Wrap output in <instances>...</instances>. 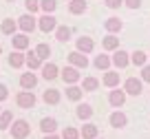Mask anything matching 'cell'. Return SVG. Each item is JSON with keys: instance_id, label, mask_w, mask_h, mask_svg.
I'll use <instances>...</instances> for the list:
<instances>
[{"instance_id": "obj_32", "label": "cell", "mask_w": 150, "mask_h": 139, "mask_svg": "<svg viewBox=\"0 0 150 139\" xmlns=\"http://www.w3.org/2000/svg\"><path fill=\"white\" fill-rule=\"evenodd\" d=\"M33 51H35L38 55L42 57V60H49V55H51V46H49V44H44V42H42V44H38L35 49H33Z\"/></svg>"}, {"instance_id": "obj_4", "label": "cell", "mask_w": 150, "mask_h": 139, "mask_svg": "<svg viewBox=\"0 0 150 139\" xmlns=\"http://www.w3.org/2000/svg\"><path fill=\"white\" fill-rule=\"evenodd\" d=\"M124 91H126L128 95L139 97L141 91H144V79H141V77H128L126 82H124Z\"/></svg>"}, {"instance_id": "obj_30", "label": "cell", "mask_w": 150, "mask_h": 139, "mask_svg": "<svg viewBox=\"0 0 150 139\" xmlns=\"http://www.w3.org/2000/svg\"><path fill=\"white\" fill-rule=\"evenodd\" d=\"M82 88H84L86 93H93L99 88V79L97 77H84V82H82Z\"/></svg>"}, {"instance_id": "obj_15", "label": "cell", "mask_w": 150, "mask_h": 139, "mask_svg": "<svg viewBox=\"0 0 150 139\" xmlns=\"http://www.w3.org/2000/svg\"><path fill=\"white\" fill-rule=\"evenodd\" d=\"M35 84H38V75L35 73H22L20 75V86L22 88H27V91H31V88H35Z\"/></svg>"}, {"instance_id": "obj_6", "label": "cell", "mask_w": 150, "mask_h": 139, "mask_svg": "<svg viewBox=\"0 0 150 139\" xmlns=\"http://www.w3.org/2000/svg\"><path fill=\"white\" fill-rule=\"evenodd\" d=\"M60 75H62V79H64L66 84H77V82L82 79V75H80V69H77V66H73V64L64 66V69L60 71Z\"/></svg>"}, {"instance_id": "obj_24", "label": "cell", "mask_w": 150, "mask_h": 139, "mask_svg": "<svg viewBox=\"0 0 150 139\" xmlns=\"http://www.w3.org/2000/svg\"><path fill=\"white\" fill-rule=\"evenodd\" d=\"M40 128H42L44 135L55 133V130H57V119H55V117H44V119L40 121Z\"/></svg>"}, {"instance_id": "obj_9", "label": "cell", "mask_w": 150, "mask_h": 139, "mask_svg": "<svg viewBox=\"0 0 150 139\" xmlns=\"http://www.w3.org/2000/svg\"><path fill=\"white\" fill-rule=\"evenodd\" d=\"M126 91H119V88H115V91H110V95H108V104H110L112 108H122L124 102H126Z\"/></svg>"}, {"instance_id": "obj_1", "label": "cell", "mask_w": 150, "mask_h": 139, "mask_svg": "<svg viewBox=\"0 0 150 139\" xmlns=\"http://www.w3.org/2000/svg\"><path fill=\"white\" fill-rule=\"evenodd\" d=\"M9 133L13 139H27L31 135V126L27 119H13V124L9 126Z\"/></svg>"}, {"instance_id": "obj_37", "label": "cell", "mask_w": 150, "mask_h": 139, "mask_svg": "<svg viewBox=\"0 0 150 139\" xmlns=\"http://www.w3.org/2000/svg\"><path fill=\"white\" fill-rule=\"evenodd\" d=\"M141 79H144V82H150V64L141 66Z\"/></svg>"}, {"instance_id": "obj_23", "label": "cell", "mask_w": 150, "mask_h": 139, "mask_svg": "<svg viewBox=\"0 0 150 139\" xmlns=\"http://www.w3.org/2000/svg\"><path fill=\"white\" fill-rule=\"evenodd\" d=\"M75 115L80 117L82 121H88L91 117H93V106H91V104H77V111H75Z\"/></svg>"}, {"instance_id": "obj_2", "label": "cell", "mask_w": 150, "mask_h": 139, "mask_svg": "<svg viewBox=\"0 0 150 139\" xmlns=\"http://www.w3.org/2000/svg\"><path fill=\"white\" fill-rule=\"evenodd\" d=\"M38 27H40L42 33H55V29H57L55 16H53V13H44L42 18H38Z\"/></svg>"}, {"instance_id": "obj_5", "label": "cell", "mask_w": 150, "mask_h": 139, "mask_svg": "<svg viewBox=\"0 0 150 139\" xmlns=\"http://www.w3.org/2000/svg\"><path fill=\"white\" fill-rule=\"evenodd\" d=\"M16 104H18L20 108H33L35 106V95H33V91H20L18 95H16Z\"/></svg>"}, {"instance_id": "obj_25", "label": "cell", "mask_w": 150, "mask_h": 139, "mask_svg": "<svg viewBox=\"0 0 150 139\" xmlns=\"http://www.w3.org/2000/svg\"><path fill=\"white\" fill-rule=\"evenodd\" d=\"M102 46L106 51H115V49H119V38H115V33H108L102 40Z\"/></svg>"}, {"instance_id": "obj_20", "label": "cell", "mask_w": 150, "mask_h": 139, "mask_svg": "<svg viewBox=\"0 0 150 139\" xmlns=\"http://www.w3.org/2000/svg\"><path fill=\"white\" fill-rule=\"evenodd\" d=\"M42 99H44L47 104H51V106H55V104H60L62 95H60V91H57V88H49V91L42 93Z\"/></svg>"}, {"instance_id": "obj_39", "label": "cell", "mask_w": 150, "mask_h": 139, "mask_svg": "<svg viewBox=\"0 0 150 139\" xmlns=\"http://www.w3.org/2000/svg\"><path fill=\"white\" fill-rule=\"evenodd\" d=\"M7 97H9V88H7L5 84H0V102H5Z\"/></svg>"}, {"instance_id": "obj_18", "label": "cell", "mask_w": 150, "mask_h": 139, "mask_svg": "<svg viewBox=\"0 0 150 139\" xmlns=\"http://www.w3.org/2000/svg\"><path fill=\"white\" fill-rule=\"evenodd\" d=\"M86 0H69V13L73 16H82L86 11Z\"/></svg>"}, {"instance_id": "obj_10", "label": "cell", "mask_w": 150, "mask_h": 139, "mask_svg": "<svg viewBox=\"0 0 150 139\" xmlns=\"http://www.w3.org/2000/svg\"><path fill=\"white\" fill-rule=\"evenodd\" d=\"M24 64H27V53L13 49V51H11V55H9V66H11V69H22Z\"/></svg>"}, {"instance_id": "obj_35", "label": "cell", "mask_w": 150, "mask_h": 139, "mask_svg": "<svg viewBox=\"0 0 150 139\" xmlns=\"http://www.w3.org/2000/svg\"><path fill=\"white\" fill-rule=\"evenodd\" d=\"M24 7H27L29 13H35L40 9V0H24Z\"/></svg>"}, {"instance_id": "obj_8", "label": "cell", "mask_w": 150, "mask_h": 139, "mask_svg": "<svg viewBox=\"0 0 150 139\" xmlns=\"http://www.w3.org/2000/svg\"><path fill=\"white\" fill-rule=\"evenodd\" d=\"M112 64L117 66V69H126L128 64H130V53H126L124 49H115V53H112Z\"/></svg>"}, {"instance_id": "obj_42", "label": "cell", "mask_w": 150, "mask_h": 139, "mask_svg": "<svg viewBox=\"0 0 150 139\" xmlns=\"http://www.w3.org/2000/svg\"><path fill=\"white\" fill-rule=\"evenodd\" d=\"M7 2H13V0H7Z\"/></svg>"}, {"instance_id": "obj_3", "label": "cell", "mask_w": 150, "mask_h": 139, "mask_svg": "<svg viewBox=\"0 0 150 139\" xmlns=\"http://www.w3.org/2000/svg\"><path fill=\"white\" fill-rule=\"evenodd\" d=\"M35 27H38V20L33 18V13H24V16H20V18H18V29L22 33H27V35L35 31Z\"/></svg>"}, {"instance_id": "obj_17", "label": "cell", "mask_w": 150, "mask_h": 139, "mask_svg": "<svg viewBox=\"0 0 150 139\" xmlns=\"http://www.w3.org/2000/svg\"><path fill=\"white\" fill-rule=\"evenodd\" d=\"M42 57L38 55L35 51H29L27 53V66H29V71H38V69H42Z\"/></svg>"}, {"instance_id": "obj_14", "label": "cell", "mask_w": 150, "mask_h": 139, "mask_svg": "<svg viewBox=\"0 0 150 139\" xmlns=\"http://www.w3.org/2000/svg\"><path fill=\"white\" fill-rule=\"evenodd\" d=\"M108 121H110V126H112V128H124V126L128 124V117L124 115L122 111H115V113H110Z\"/></svg>"}, {"instance_id": "obj_36", "label": "cell", "mask_w": 150, "mask_h": 139, "mask_svg": "<svg viewBox=\"0 0 150 139\" xmlns=\"http://www.w3.org/2000/svg\"><path fill=\"white\" fill-rule=\"evenodd\" d=\"M104 2H106L108 9H119V7L124 5V0H104Z\"/></svg>"}, {"instance_id": "obj_21", "label": "cell", "mask_w": 150, "mask_h": 139, "mask_svg": "<svg viewBox=\"0 0 150 139\" xmlns=\"http://www.w3.org/2000/svg\"><path fill=\"white\" fill-rule=\"evenodd\" d=\"M82 95H84V88H82V86L69 84V88H66V99H71V102H80Z\"/></svg>"}, {"instance_id": "obj_34", "label": "cell", "mask_w": 150, "mask_h": 139, "mask_svg": "<svg viewBox=\"0 0 150 139\" xmlns=\"http://www.w3.org/2000/svg\"><path fill=\"white\" fill-rule=\"evenodd\" d=\"M62 139H80V130H75L73 126H66L62 130Z\"/></svg>"}, {"instance_id": "obj_44", "label": "cell", "mask_w": 150, "mask_h": 139, "mask_svg": "<svg viewBox=\"0 0 150 139\" xmlns=\"http://www.w3.org/2000/svg\"><path fill=\"white\" fill-rule=\"evenodd\" d=\"M0 113H2V111H0Z\"/></svg>"}, {"instance_id": "obj_11", "label": "cell", "mask_w": 150, "mask_h": 139, "mask_svg": "<svg viewBox=\"0 0 150 139\" xmlns=\"http://www.w3.org/2000/svg\"><path fill=\"white\" fill-rule=\"evenodd\" d=\"M75 46H77V51H82V53H93V49H95V42H93V38H86V35H82V38H77Z\"/></svg>"}, {"instance_id": "obj_29", "label": "cell", "mask_w": 150, "mask_h": 139, "mask_svg": "<svg viewBox=\"0 0 150 139\" xmlns=\"http://www.w3.org/2000/svg\"><path fill=\"white\" fill-rule=\"evenodd\" d=\"M148 53H144V51H135V53H130V62L135 66H144L146 64V60H148Z\"/></svg>"}, {"instance_id": "obj_19", "label": "cell", "mask_w": 150, "mask_h": 139, "mask_svg": "<svg viewBox=\"0 0 150 139\" xmlns=\"http://www.w3.org/2000/svg\"><path fill=\"white\" fill-rule=\"evenodd\" d=\"M0 31L5 33V35H13V33L18 31V20L5 18V20H2V24H0Z\"/></svg>"}, {"instance_id": "obj_12", "label": "cell", "mask_w": 150, "mask_h": 139, "mask_svg": "<svg viewBox=\"0 0 150 139\" xmlns=\"http://www.w3.org/2000/svg\"><path fill=\"white\" fill-rule=\"evenodd\" d=\"M42 77L47 79V82H51V79H55L57 75H60V69H57V64H53V62H49V64H42Z\"/></svg>"}, {"instance_id": "obj_16", "label": "cell", "mask_w": 150, "mask_h": 139, "mask_svg": "<svg viewBox=\"0 0 150 139\" xmlns=\"http://www.w3.org/2000/svg\"><path fill=\"white\" fill-rule=\"evenodd\" d=\"M102 82H104V86H108V88H117L119 86V73L117 71H106Z\"/></svg>"}, {"instance_id": "obj_13", "label": "cell", "mask_w": 150, "mask_h": 139, "mask_svg": "<svg viewBox=\"0 0 150 139\" xmlns=\"http://www.w3.org/2000/svg\"><path fill=\"white\" fill-rule=\"evenodd\" d=\"M11 44H13V49H18V51L29 49V38H27V33H13V35H11Z\"/></svg>"}, {"instance_id": "obj_41", "label": "cell", "mask_w": 150, "mask_h": 139, "mask_svg": "<svg viewBox=\"0 0 150 139\" xmlns=\"http://www.w3.org/2000/svg\"><path fill=\"white\" fill-rule=\"evenodd\" d=\"M0 55H2V44H0Z\"/></svg>"}, {"instance_id": "obj_28", "label": "cell", "mask_w": 150, "mask_h": 139, "mask_svg": "<svg viewBox=\"0 0 150 139\" xmlns=\"http://www.w3.org/2000/svg\"><path fill=\"white\" fill-rule=\"evenodd\" d=\"M55 38L60 42H69L71 40V29L69 27H64V24H57V29H55Z\"/></svg>"}, {"instance_id": "obj_40", "label": "cell", "mask_w": 150, "mask_h": 139, "mask_svg": "<svg viewBox=\"0 0 150 139\" xmlns=\"http://www.w3.org/2000/svg\"><path fill=\"white\" fill-rule=\"evenodd\" d=\"M44 139H60L55 133H49V135H44Z\"/></svg>"}, {"instance_id": "obj_43", "label": "cell", "mask_w": 150, "mask_h": 139, "mask_svg": "<svg viewBox=\"0 0 150 139\" xmlns=\"http://www.w3.org/2000/svg\"><path fill=\"white\" fill-rule=\"evenodd\" d=\"M95 139H99V137H95Z\"/></svg>"}, {"instance_id": "obj_27", "label": "cell", "mask_w": 150, "mask_h": 139, "mask_svg": "<svg viewBox=\"0 0 150 139\" xmlns=\"http://www.w3.org/2000/svg\"><path fill=\"white\" fill-rule=\"evenodd\" d=\"M11 124H13V113L11 111H2L0 113V130H9Z\"/></svg>"}, {"instance_id": "obj_31", "label": "cell", "mask_w": 150, "mask_h": 139, "mask_svg": "<svg viewBox=\"0 0 150 139\" xmlns=\"http://www.w3.org/2000/svg\"><path fill=\"white\" fill-rule=\"evenodd\" d=\"M110 64H112V60L108 55H97L95 57V69H99V71H108Z\"/></svg>"}, {"instance_id": "obj_7", "label": "cell", "mask_w": 150, "mask_h": 139, "mask_svg": "<svg viewBox=\"0 0 150 139\" xmlns=\"http://www.w3.org/2000/svg\"><path fill=\"white\" fill-rule=\"evenodd\" d=\"M66 60H69V64L77 66V69H86V66H88V57L82 51H71L69 55H66Z\"/></svg>"}, {"instance_id": "obj_33", "label": "cell", "mask_w": 150, "mask_h": 139, "mask_svg": "<svg viewBox=\"0 0 150 139\" xmlns=\"http://www.w3.org/2000/svg\"><path fill=\"white\" fill-rule=\"evenodd\" d=\"M55 7H57L55 0H40V9H42L44 13H53V11H55Z\"/></svg>"}, {"instance_id": "obj_38", "label": "cell", "mask_w": 150, "mask_h": 139, "mask_svg": "<svg viewBox=\"0 0 150 139\" xmlns=\"http://www.w3.org/2000/svg\"><path fill=\"white\" fill-rule=\"evenodd\" d=\"M124 5H126L128 9H139V7H141V0H124Z\"/></svg>"}, {"instance_id": "obj_22", "label": "cell", "mask_w": 150, "mask_h": 139, "mask_svg": "<svg viewBox=\"0 0 150 139\" xmlns=\"http://www.w3.org/2000/svg\"><path fill=\"white\" fill-rule=\"evenodd\" d=\"M99 135V128L95 124H84L82 126V130H80V137L82 139H95Z\"/></svg>"}, {"instance_id": "obj_26", "label": "cell", "mask_w": 150, "mask_h": 139, "mask_svg": "<svg viewBox=\"0 0 150 139\" xmlns=\"http://www.w3.org/2000/svg\"><path fill=\"white\" fill-rule=\"evenodd\" d=\"M122 27H124V24H122V20H119V18H108L106 22H104V29H106L108 33H119V31H122Z\"/></svg>"}]
</instances>
